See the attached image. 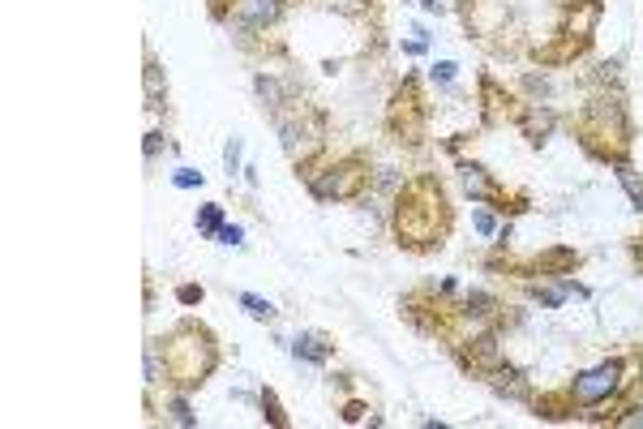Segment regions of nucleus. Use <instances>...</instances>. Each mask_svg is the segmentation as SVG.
<instances>
[{"instance_id":"27","label":"nucleus","mask_w":643,"mask_h":429,"mask_svg":"<svg viewBox=\"0 0 643 429\" xmlns=\"http://www.w3.org/2000/svg\"><path fill=\"white\" fill-rule=\"evenodd\" d=\"M219 236H223V241H227V245H236V241H240V228H223V232H219Z\"/></svg>"},{"instance_id":"2","label":"nucleus","mask_w":643,"mask_h":429,"mask_svg":"<svg viewBox=\"0 0 643 429\" xmlns=\"http://www.w3.org/2000/svg\"><path fill=\"white\" fill-rule=\"evenodd\" d=\"M571 130L579 146L601 159V163H614L622 168L631 159V146H635V125L627 117V103H622V90H596L579 103V112L571 117Z\"/></svg>"},{"instance_id":"1","label":"nucleus","mask_w":643,"mask_h":429,"mask_svg":"<svg viewBox=\"0 0 643 429\" xmlns=\"http://www.w3.org/2000/svg\"><path fill=\"white\" fill-rule=\"evenodd\" d=\"M455 228V207L442 189V181L433 172H417L412 181H404V189L395 194L391 207V236L404 254H433L446 245Z\"/></svg>"},{"instance_id":"25","label":"nucleus","mask_w":643,"mask_h":429,"mask_svg":"<svg viewBox=\"0 0 643 429\" xmlns=\"http://www.w3.org/2000/svg\"><path fill=\"white\" fill-rule=\"evenodd\" d=\"M172 413H176V421H181V426H194V417H189V408H185V404H181V400H176V404H172Z\"/></svg>"},{"instance_id":"9","label":"nucleus","mask_w":643,"mask_h":429,"mask_svg":"<svg viewBox=\"0 0 643 429\" xmlns=\"http://www.w3.org/2000/svg\"><path fill=\"white\" fill-rule=\"evenodd\" d=\"M459 181H463V189L481 203V207H494L502 214H523L528 211V194L523 189H506L502 181H494L485 168H477V163H459Z\"/></svg>"},{"instance_id":"21","label":"nucleus","mask_w":643,"mask_h":429,"mask_svg":"<svg viewBox=\"0 0 643 429\" xmlns=\"http://www.w3.org/2000/svg\"><path fill=\"white\" fill-rule=\"evenodd\" d=\"M176 185H181V189H194V185H202V172H189V168H181V172H176Z\"/></svg>"},{"instance_id":"19","label":"nucleus","mask_w":643,"mask_h":429,"mask_svg":"<svg viewBox=\"0 0 643 429\" xmlns=\"http://www.w3.org/2000/svg\"><path fill=\"white\" fill-rule=\"evenodd\" d=\"M219 223H223V211H219V207H207V211L198 214V232H207V236H211V232H223Z\"/></svg>"},{"instance_id":"7","label":"nucleus","mask_w":643,"mask_h":429,"mask_svg":"<svg viewBox=\"0 0 643 429\" xmlns=\"http://www.w3.org/2000/svg\"><path fill=\"white\" fill-rule=\"evenodd\" d=\"M386 130L404 150H421L429 134V99L421 90V77H404L386 103Z\"/></svg>"},{"instance_id":"24","label":"nucleus","mask_w":643,"mask_h":429,"mask_svg":"<svg viewBox=\"0 0 643 429\" xmlns=\"http://www.w3.org/2000/svg\"><path fill=\"white\" fill-rule=\"evenodd\" d=\"M344 421H348V426H360V421H364V404H348V408H344Z\"/></svg>"},{"instance_id":"20","label":"nucleus","mask_w":643,"mask_h":429,"mask_svg":"<svg viewBox=\"0 0 643 429\" xmlns=\"http://www.w3.org/2000/svg\"><path fill=\"white\" fill-rule=\"evenodd\" d=\"M240 9V0H211V17L214 22H232V13Z\"/></svg>"},{"instance_id":"11","label":"nucleus","mask_w":643,"mask_h":429,"mask_svg":"<svg viewBox=\"0 0 643 429\" xmlns=\"http://www.w3.org/2000/svg\"><path fill=\"white\" fill-rule=\"evenodd\" d=\"M455 357H459V365H463L468 373H477V378H485V382H490L502 365H506L494 331H477V335L459 340V344H455Z\"/></svg>"},{"instance_id":"12","label":"nucleus","mask_w":643,"mask_h":429,"mask_svg":"<svg viewBox=\"0 0 643 429\" xmlns=\"http://www.w3.org/2000/svg\"><path fill=\"white\" fill-rule=\"evenodd\" d=\"M579 254L567 249V245H558V249H545V254H532L528 262H519V271H528V275H558V280H567L579 271Z\"/></svg>"},{"instance_id":"16","label":"nucleus","mask_w":643,"mask_h":429,"mask_svg":"<svg viewBox=\"0 0 643 429\" xmlns=\"http://www.w3.org/2000/svg\"><path fill=\"white\" fill-rule=\"evenodd\" d=\"M240 305H245L258 322H271V318H275V305H271V301H262V296H254V292H245V296H240Z\"/></svg>"},{"instance_id":"4","label":"nucleus","mask_w":643,"mask_h":429,"mask_svg":"<svg viewBox=\"0 0 643 429\" xmlns=\"http://www.w3.org/2000/svg\"><path fill=\"white\" fill-rule=\"evenodd\" d=\"M601 13H605L601 0H567V4H562L558 30H554L545 44H532L528 57H532L536 65H545V70H562V65L579 61V57L592 48V39H596Z\"/></svg>"},{"instance_id":"15","label":"nucleus","mask_w":643,"mask_h":429,"mask_svg":"<svg viewBox=\"0 0 643 429\" xmlns=\"http://www.w3.org/2000/svg\"><path fill=\"white\" fill-rule=\"evenodd\" d=\"M519 130L528 134V143L541 146L545 143V134L554 130V117L549 112H541V103H528V112H523V121H519Z\"/></svg>"},{"instance_id":"14","label":"nucleus","mask_w":643,"mask_h":429,"mask_svg":"<svg viewBox=\"0 0 643 429\" xmlns=\"http://www.w3.org/2000/svg\"><path fill=\"white\" fill-rule=\"evenodd\" d=\"M292 353L300 360H309V365H326V360L335 357V344H331L326 335H300V340L292 344Z\"/></svg>"},{"instance_id":"18","label":"nucleus","mask_w":643,"mask_h":429,"mask_svg":"<svg viewBox=\"0 0 643 429\" xmlns=\"http://www.w3.org/2000/svg\"><path fill=\"white\" fill-rule=\"evenodd\" d=\"M146 99H150V108H159V65H154V57H146Z\"/></svg>"},{"instance_id":"26","label":"nucleus","mask_w":643,"mask_h":429,"mask_svg":"<svg viewBox=\"0 0 643 429\" xmlns=\"http://www.w3.org/2000/svg\"><path fill=\"white\" fill-rule=\"evenodd\" d=\"M631 254H635V267L643 271V236H635V241H631Z\"/></svg>"},{"instance_id":"5","label":"nucleus","mask_w":643,"mask_h":429,"mask_svg":"<svg viewBox=\"0 0 643 429\" xmlns=\"http://www.w3.org/2000/svg\"><path fill=\"white\" fill-rule=\"evenodd\" d=\"M296 172L322 203H357L373 185V168L364 155H339V159H300Z\"/></svg>"},{"instance_id":"22","label":"nucleus","mask_w":643,"mask_h":429,"mask_svg":"<svg viewBox=\"0 0 643 429\" xmlns=\"http://www.w3.org/2000/svg\"><path fill=\"white\" fill-rule=\"evenodd\" d=\"M176 296H181V305H198V301H202V287L185 284V287H176Z\"/></svg>"},{"instance_id":"10","label":"nucleus","mask_w":643,"mask_h":429,"mask_svg":"<svg viewBox=\"0 0 643 429\" xmlns=\"http://www.w3.org/2000/svg\"><path fill=\"white\" fill-rule=\"evenodd\" d=\"M477 86H481V117H485V125H519L523 121L528 103L515 90H506L494 73H481Z\"/></svg>"},{"instance_id":"17","label":"nucleus","mask_w":643,"mask_h":429,"mask_svg":"<svg viewBox=\"0 0 643 429\" xmlns=\"http://www.w3.org/2000/svg\"><path fill=\"white\" fill-rule=\"evenodd\" d=\"M262 413L271 417V426L287 429V417H284V408H280V400H275V391H262Z\"/></svg>"},{"instance_id":"23","label":"nucleus","mask_w":643,"mask_h":429,"mask_svg":"<svg viewBox=\"0 0 643 429\" xmlns=\"http://www.w3.org/2000/svg\"><path fill=\"white\" fill-rule=\"evenodd\" d=\"M433 82H442V86H446V82H455V65H450V61L433 65Z\"/></svg>"},{"instance_id":"3","label":"nucleus","mask_w":643,"mask_h":429,"mask_svg":"<svg viewBox=\"0 0 643 429\" xmlns=\"http://www.w3.org/2000/svg\"><path fill=\"white\" fill-rule=\"evenodd\" d=\"M150 353L163 360V382L176 391V395H189L198 391L214 369H219V344H214L211 327L185 318L176 322L168 335H159L150 344Z\"/></svg>"},{"instance_id":"28","label":"nucleus","mask_w":643,"mask_h":429,"mask_svg":"<svg viewBox=\"0 0 643 429\" xmlns=\"http://www.w3.org/2000/svg\"><path fill=\"white\" fill-rule=\"evenodd\" d=\"M417 4H425V9H437V0H417Z\"/></svg>"},{"instance_id":"8","label":"nucleus","mask_w":643,"mask_h":429,"mask_svg":"<svg viewBox=\"0 0 643 429\" xmlns=\"http://www.w3.org/2000/svg\"><path fill=\"white\" fill-rule=\"evenodd\" d=\"M640 357H609L601 365H592L588 373H579L571 382V395L579 408H596V404H609L614 395H622L635 378H631V365Z\"/></svg>"},{"instance_id":"13","label":"nucleus","mask_w":643,"mask_h":429,"mask_svg":"<svg viewBox=\"0 0 643 429\" xmlns=\"http://www.w3.org/2000/svg\"><path fill=\"white\" fill-rule=\"evenodd\" d=\"M249 35H267L280 22V0H240V9L232 13Z\"/></svg>"},{"instance_id":"6","label":"nucleus","mask_w":643,"mask_h":429,"mask_svg":"<svg viewBox=\"0 0 643 429\" xmlns=\"http://www.w3.org/2000/svg\"><path fill=\"white\" fill-rule=\"evenodd\" d=\"M459 17H463L468 35L485 52H494V57H515L519 52L523 17L506 0H459Z\"/></svg>"}]
</instances>
